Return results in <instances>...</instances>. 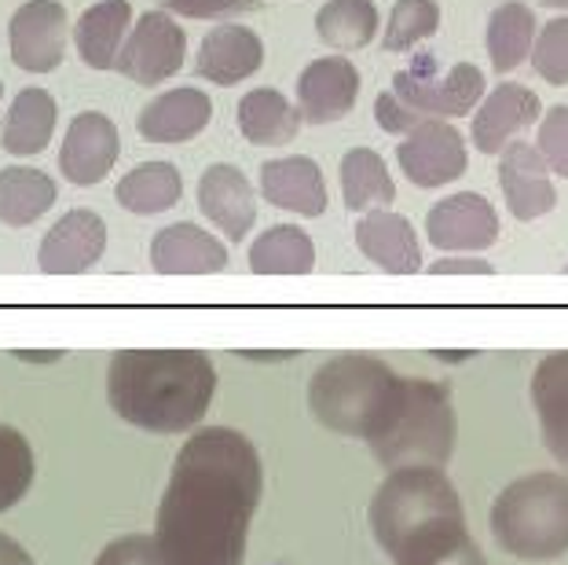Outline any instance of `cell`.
I'll return each mask as SVG.
<instances>
[{
	"instance_id": "cell-1",
	"label": "cell",
	"mask_w": 568,
	"mask_h": 565,
	"mask_svg": "<svg viewBox=\"0 0 568 565\" xmlns=\"http://www.w3.org/2000/svg\"><path fill=\"white\" fill-rule=\"evenodd\" d=\"M261 452L232 426L195 430L176 452L154 514V544L165 565H243L261 507Z\"/></svg>"
},
{
	"instance_id": "cell-2",
	"label": "cell",
	"mask_w": 568,
	"mask_h": 565,
	"mask_svg": "<svg viewBox=\"0 0 568 565\" xmlns=\"http://www.w3.org/2000/svg\"><path fill=\"white\" fill-rule=\"evenodd\" d=\"M371 533L393 565H488L466 507L440 466L385 474L371 500Z\"/></svg>"
},
{
	"instance_id": "cell-3",
	"label": "cell",
	"mask_w": 568,
	"mask_h": 565,
	"mask_svg": "<svg viewBox=\"0 0 568 565\" xmlns=\"http://www.w3.org/2000/svg\"><path fill=\"white\" fill-rule=\"evenodd\" d=\"M216 367L202 349H122L106 367L114 415L148 434H187L213 404Z\"/></svg>"
},
{
	"instance_id": "cell-4",
	"label": "cell",
	"mask_w": 568,
	"mask_h": 565,
	"mask_svg": "<svg viewBox=\"0 0 568 565\" xmlns=\"http://www.w3.org/2000/svg\"><path fill=\"white\" fill-rule=\"evenodd\" d=\"M407 375L371 353H342L331 356L316 375L308 379V412L331 434L374 441L389 426L404 396Z\"/></svg>"
},
{
	"instance_id": "cell-5",
	"label": "cell",
	"mask_w": 568,
	"mask_h": 565,
	"mask_svg": "<svg viewBox=\"0 0 568 565\" xmlns=\"http://www.w3.org/2000/svg\"><path fill=\"white\" fill-rule=\"evenodd\" d=\"M491 536L521 562L568 555V474L536 471L510 481L491 503Z\"/></svg>"
},
{
	"instance_id": "cell-6",
	"label": "cell",
	"mask_w": 568,
	"mask_h": 565,
	"mask_svg": "<svg viewBox=\"0 0 568 565\" xmlns=\"http://www.w3.org/2000/svg\"><path fill=\"white\" fill-rule=\"evenodd\" d=\"M458 418L452 390L444 382L407 375L404 396L396 404L389 426L374 437L367 448L385 471H407V466H447L455 452Z\"/></svg>"
},
{
	"instance_id": "cell-7",
	"label": "cell",
	"mask_w": 568,
	"mask_h": 565,
	"mask_svg": "<svg viewBox=\"0 0 568 565\" xmlns=\"http://www.w3.org/2000/svg\"><path fill=\"white\" fill-rule=\"evenodd\" d=\"M437 63L433 59H418L410 70H400L393 78V92L418 111L422 118H466L474 114L480 100H485V70L474 63H455L444 78H437Z\"/></svg>"
},
{
	"instance_id": "cell-8",
	"label": "cell",
	"mask_w": 568,
	"mask_h": 565,
	"mask_svg": "<svg viewBox=\"0 0 568 565\" xmlns=\"http://www.w3.org/2000/svg\"><path fill=\"white\" fill-rule=\"evenodd\" d=\"M396 165L415 188L455 184L469 170L466 140L444 118H422V122L396 143Z\"/></svg>"
},
{
	"instance_id": "cell-9",
	"label": "cell",
	"mask_w": 568,
	"mask_h": 565,
	"mask_svg": "<svg viewBox=\"0 0 568 565\" xmlns=\"http://www.w3.org/2000/svg\"><path fill=\"white\" fill-rule=\"evenodd\" d=\"M184 59H187V33L180 30V22L169 11H148L132 27L114 70H122L136 85L151 89L173 78L184 67Z\"/></svg>"
},
{
	"instance_id": "cell-10",
	"label": "cell",
	"mask_w": 568,
	"mask_h": 565,
	"mask_svg": "<svg viewBox=\"0 0 568 565\" xmlns=\"http://www.w3.org/2000/svg\"><path fill=\"white\" fill-rule=\"evenodd\" d=\"M426 235L440 254H480L499 239V213L477 191H458L426 213Z\"/></svg>"
},
{
	"instance_id": "cell-11",
	"label": "cell",
	"mask_w": 568,
	"mask_h": 565,
	"mask_svg": "<svg viewBox=\"0 0 568 565\" xmlns=\"http://www.w3.org/2000/svg\"><path fill=\"white\" fill-rule=\"evenodd\" d=\"M11 59L27 74H52L67 56V8L59 0H27L8 27Z\"/></svg>"
},
{
	"instance_id": "cell-12",
	"label": "cell",
	"mask_w": 568,
	"mask_h": 565,
	"mask_svg": "<svg viewBox=\"0 0 568 565\" xmlns=\"http://www.w3.org/2000/svg\"><path fill=\"white\" fill-rule=\"evenodd\" d=\"M499 188L510 213L521 224H531L558 206V188H554L550 165L539 154L536 143L514 140L499 154Z\"/></svg>"
},
{
	"instance_id": "cell-13",
	"label": "cell",
	"mask_w": 568,
	"mask_h": 565,
	"mask_svg": "<svg viewBox=\"0 0 568 565\" xmlns=\"http://www.w3.org/2000/svg\"><path fill=\"white\" fill-rule=\"evenodd\" d=\"M542 103L521 81H503L491 89L480 107L474 111V125H469V140L480 154H503L506 143H514L525 129L539 125Z\"/></svg>"
},
{
	"instance_id": "cell-14",
	"label": "cell",
	"mask_w": 568,
	"mask_h": 565,
	"mask_svg": "<svg viewBox=\"0 0 568 565\" xmlns=\"http://www.w3.org/2000/svg\"><path fill=\"white\" fill-rule=\"evenodd\" d=\"M118 154H122L118 125L103 111H81L67 125L63 148H59V170L70 184L92 188L114 170Z\"/></svg>"
},
{
	"instance_id": "cell-15",
	"label": "cell",
	"mask_w": 568,
	"mask_h": 565,
	"mask_svg": "<svg viewBox=\"0 0 568 565\" xmlns=\"http://www.w3.org/2000/svg\"><path fill=\"white\" fill-rule=\"evenodd\" d=\"M359 100V70L348 56H323L301 70L297 78V111L308 125H331L353 114Z\"/></svg>"
},
{
	"instance_id": "cell-16",
	"label": "cell",
	"mask_w": 568,
	"mask_h": 565,
	"mask_svg": "<svg viewBox=\"0 0 568 565\" xmlns=\"http://www.w3.org/2000/svg\"><path fill=\"white\" fill-rule=\"evenodd\" d=\"M106 250V224L95 210L63 213L41 239L38 264L48 275H78L89 272Z\"/></svg>"
},
{
	"instance_id": "cell-17",
	"label": "cell",
	"mask_w": 568,
	"mask_h": 565,
	"mask_svg": "<svg viewBox=\"0 0 568 565\" xmlns=\"http://www.w3.org/2000/svg\"><path fill=\"white\" fill-rule=\"evenodd\" d=\"M199 210L216 224L232 243H243L257 224V191L239 165L216 162L199 180Z\"/></svg>"
},
{
	"instance_id": "cell-18",
	"label": "cell",
	"mask_w": 568,
	"mask_h": 565,
	"mask_svg": "<svg viewBox=\"0 0 568 565\" xmlns=\"http://www.w3.org/2000/svg\"><path fill=\"white\" fill-rule=\"evenodd\" d=\"M261 195L275 210L297 213V218H323L326 213V176L305 154H286L261 165Z\"/></svg>"
},
{
	"instance_id": "cell-19",
	"label": "cell",
	"mask_w": 568,
	"mask_h": 565,
	"mask_svg": "<svg viewBox=\"0 0 568 565\" xmlns=\"http://www.w3.org/2000/svg\"><path fill=\"white\" fill-rule=\"evenodd\" d=\"M151 269L162 275H213L227 269V246L205 228L180 221L151 239Z\"/></svg>"
},
{
	"instance_id": "cell-20",
	"label": "cell",
	"mask_w": 568,
	"mask_h": 565,
	"mask_svg": "<svg viewBox=\"0 0 568 565\" xmlns=\"http://www.w3.org/2000/svg\"><path fill=\"white\" fill-rule=\"evenodd\" d=\"M213 118V100L195 85L169 89L143 107L136 118V132L148 143H187L205 132Z\"/></svg>"
},
{
	"instance_id": "cell-21",
	"label": "cell",
	"mask_w": 568,
	"mask_h": 565,
	"mask_svg": "<svg viewBox=\"0 0 568 565\" xmlns=\"http://www.w3.org/2000/svg\"><path fill=\"white\" fill-rule=\"evenodd\" d=\"M356 246L371 264L389 275L422 272V243L415 224L393 210H371L356 224Z\"/></svg>"
},
{
	"instance_id": "cell-22",
	"label": "cell",
	"mask_w": 568,
	"mask_h": 565,
	"mask_svg": "<svg viewBox=\"0 0 568 565\" xmlns=\"http://www.w3.org/2000/svg\"><path fill=\"white\" fill-rule=\"evenodd\" d=\"M531 407L539 418L542 448L568 466V349L547 353L531 371Z\"/></svg>"
},
{
	"instance_id": "cell-23",
	"label": "cell",
	"mask_w": 568,
	"mask_h": 565,
	"mask_svg": "<svg viewBox=\"0 0 568 565\" xmlns=\"http://www.w3.org/2000/svg\"><path fill=\"white\" fill-rule=\"evenodd\" d=\"M264 63V41L257 30L239 27V22H224V27L210 30V38L199 48V78L213 81V85H239V81L253 78Z\"/></svg>"
},
{
	"instance_id": "cell-24",
	"label": "cell",
	"mask_w": 568,
	"mask_h": 565,
	"mask_svg": "<svg viewBox=\"0 0 568 565\" xmlns=\"http://www.w3.org/2000/svg\"><path fill=\"white\" fill-rule=\"evenodd\" d=\"M129 27H132L129 0H100V4L84 11L74 27V44L84 67L111 70L129 41Z\"/></svg>"
},
{
	"instance_id": "cell-25",
	"label": "cell",
	"mask_w": 568,
	"mask_h": 565,
	"mask_svg": "<svg viewBox=\"0 0 568 565\" xmlns=\"http://www.w3.org/2000/svg\"><path fill=\"white\" fill-rule=\"evenodd\" d=\"M301 111L280 89H253L239 100V132L253 148H286L301 132Z\"/></svg>"
},
{
	"instance_id": "cell-26",
	"label": "cell",
	"mask_w": 568,
	"mask_h": 565,
	"mask_svg": "<svg viewBox=\"0 0 568 565\" xmlns=\"http://www.w3.org/2000/svg\"><path fill=\"white\" fill-rule=\"evenodd\" d=\"M55 100L52 92L44 89H22L8 107L4 118V132H0V143H4L8 154L16 159H30V154H41L48 148L55 132Z\"/></svg>"
},
{
	"instance_id": "cell-27",
	"label": "cell",
	"mask_w": 568,
	"mask_h": 565,
	"mask_svg": "<svg viewBox=\"0 0 568 565\" xmlns=\"http://www.w3.org/2000/svg\"><path fill=\"white\" fill-rule=\"evenodd\" d=\"M539 27H536V11L521 0H506L491 11L488 19V59L495 74H510L531 59V48H536Z\"/></svg>"
},
{
	"instance_id": "cell-28",
	"label": "cell",
	"mask_w": 568,
	"mask_h": 565,
	"mask_svg": "<svg viewBox=\"0 0 568 565\" xmlns=\"http://www.w3.org/2000/svg\"><path fill=\"white\" fill-rule=\"evenodd\" d=\"M180 195H184V180L173 162H143L136 170H129L114 188L118 206L140 218H154V213L173 210Z\"/></svg>"
},
{
	"instance_id": "cell-29",
	"label": "cell",
	"mask_w": 568,
	"mask_h": 565,
	"mask_svg": "<svg viewBox=\"0 0 568 565\" xmlns=\"http://www.w3.org/2000/svg\"><path fill=\"white\" fill-rule=\"evenodd\" d=\"M342 199L353 213L389 210L396 199V184L385 159L374 148H353L342 159Z\"/></svg>"
},
{
	"instance_id": "cell-30",
	"label": "cell",
	"mask_w": 568,
	"mask_h": 565,
	"mask_svg": "<svg viewBox=\"0 0 568 565\" xmlns=\"http://www.w3.org/2000/svg\"><path fill=\"white\" fill-rule=\"evenodd\" d=\"M312 269L316 243L297 224H275L250 243V272L257 275H308Z\"/></svg>"
},
{
	"instance_id": "cell-31",
	"label": "cell",
	"mask_w": 568,
	"mask_h": 565,
	"mask_svg": "<svg viewBox=\"0 0 568 565\" xmlns=\"http://www.w3.org/2000/svg\"><path fill=\"white\" fill-rule=\"evenodd\" d=\"M55 180L30 170V165H8L0 170V224L8 228H27L41 221L48 210L55 206Z\"/></svg>"
},
{
	"instance_id": "cell-32",
	"label": "cell",
	"mask_w": 568,
	"mask_h": 565,
	"mask_svg": "<svg viewBox=\"0 0 568 565\" xmlns=\"http://www.w3.org/2000/svg\"><path fill=\"white\" fill-rule=\"evenodd\" d=\"M378 8L374 0H326L316 16V33L337 56L359 52L378 38Z\"/></svg>"
},
{
	"instance_id": "cell-33",
	"label": "cell",
	"mask_w": 568,
	"mask_h": 565,
	"mask_svg": "<svg viewBox=\"0 0 568 565\" xmlns=\"http://www.w3.org/2000/svg\"><path fill=\"white\" fill-rule=\"evenodd\" d=\"M33 474H38V463H33L30 441L22 437L16 426L0 423V514L11 511L27 496L33 485Z\"/></svg>"
},
{
	"instance_id": "cell-34",
	"label": "cell",
	"mask_w": 568,
	"mask_h": 565,
	"mask_svg": "<svg viewBox=\"0 0 568 565\" xmlns=\"http://www.w3.org/2000/svg\"><path fill=\"white\" fill-rule=\"evenodd\" d=\"M440 30V4L437 0H396L385 22V52H407L422 41H429Z\"/></svg>"
},
{
	"instance_id": "cell-35",
	"label": "cell",
	"mask_w": 568,
	"mask_h": 565,
	"mask_svg": "<svg viewBox=\"0 0 568 565\" xmlns=\"http://www.w3.org/2000/svg\"><path fill=\"white\" fill-rule=\"evenodd\" d=\"M531 67L547 85L561 89L568 85V16L550 19L539 30L536 48H531Z\"/></svg>"
},
{
	"instance_id": "cell-36",
	"label": "cell",
	"mask_w": 568,
	"mask_h": 565,
	"mask_svg": "<svg viewBox=\"0 0 568 565\" xmlns=\"http://www.w3.org/2000/svg\"><path fill=\"white\" fill-rule=\"evenodd\" d=\"M536 148L547 159L554 176L568 180V103L550 107L536 125Z\"/></svg>"
},
{
	"instance_id": "cell-37",
	"label": "cell",
	"mask_w": 568,
	"mask_h": 565,
	"mask_svg": "<svg viewBox=\"0 0 568 565\" xmlns=\"http://www.w3.org/2000/svg\"><path fill=\"white\" fill-rule=\"evenodd\" d=\"M92 565H165L159 555V544L154 536H143V533H132V536H118L111 539L100 555H95Z\"/></svg>"
},
{
	"instance_id": "cell-38",
	"label": "cell",
	"mask_w": 568,
	"mask_h": 565,
	"mask_svg": "<svg viewBox=\"0 0 568 565\" xmlns=\"http://www.w3.org/2000/svg\"><path fill=\"white\" fill-rule=\"evenodd\" d=\"M165 11L184 19H232L261 11V0H165Z\"/></svg>"
},
{
	"instance_id": "cell-39",
	"label": "cell",
	"mask_w": 568,
	"mask_h": 565,
	"mask_svg": "<svg viewBox=\"0 0 568 565\" xmlns=\"http://www.w3.org/2000/svg\"><path fill=\"white\" fill-rule=\"evenodd\" d=\"M374 118H378V125H382L385 132H393V137H407V132L422 122V114H418V111H410V107H407L393 89H389V92H382L378 100H374Z\"/></svg>"
},
{
	"instance_id": "cell-40",
	"label": "cell",
	"mask_w": 568,
	"mask_h": 565,
	"mask_svg": "<svg viewBox=\"0 0 568 565\" xmlns=\"http://www.w3.org/2000/svg\"><path fill=\"white\" fill-rule=\"evenodd\" d=\"M433 275H488L491 261L477 258V254H444L440 261L429 264Z\"/></svg>"
},
{
	"instance_id": "cell-41",
	"label": "cell",
	"mask_w": 568,
	"mask_h": 565,
	"mask_svg": "<svg viewBox=\"0 0 568 565\" xmlns=\"http://www.w3.org/2000/svg\"><path fill=\"white\" fill-rule=\"evenodd\" d=\"M0 565H33V555L19 544V539L0 533Z\"/></svg>"
},
{
	"instance_id": "cell-42",
	"label": "cell",
	"mask_w": 568,
	"mask_h": 565,
	"mask_svg": "<svg viewBox=\"0 0 568 565\" xmlns=\"http://www.w3.org/2000/svg\"><path fill=\"white\" fill-rule=\"evenodd\" d=\"M22 360H38V364H44V360H63V349H55V353H19Z\"/></svg>"
},
{
	"instance_id": "cell-43",
	"label": "cell",
	"mask_w": 568,
	"mask_h": 565,
	"mask_svg": "<svg viewBox=\"0 0 568 565\" xmlns=\"http://www.w3.org/2000/svg\"><path fill=\"white\" fill-rule=\"evenodd\" d=\"M547 8H561V11H568V0H542Z\"/></svg>"
},
{
	"instance_id": "cell-44",
	"label": "cell",
	"mask_w": 568,
	"mask_h": 565,
	"mask_svg": "<svg viewBox=\"0 0 568 565\" xmlns=\"http://www.w3.org/2000/svg\"><path fill=\"white\" fill-rule=\"evenodd\" d=\"M565 272H568V264H565Z\"/></svg>"
}]
</instances>
